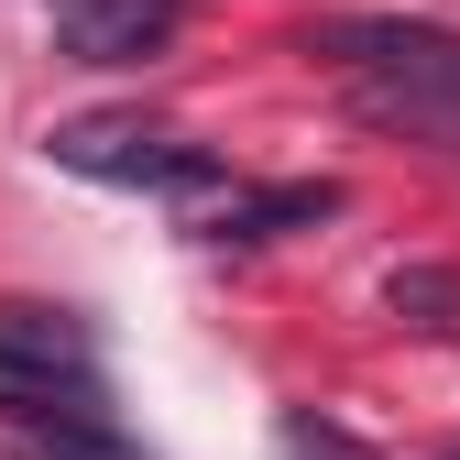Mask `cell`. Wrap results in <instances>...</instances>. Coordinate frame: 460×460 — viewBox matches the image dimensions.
I'll list each match as a JSON object with an SVG mask.
<instances>
[{
	"mask_svg": "<svg viewBox=\"0 0 460 460\" xmlns=\"http://www.w3.org/2000/svg\"><path fill=\"white\" fill-rule=\"evenodd\" d=\"M274 460H384V449L351 438L340 417H318V406H285V417H274Z\"/></svg>",
	"mask_w": 460,
	"mask_h": 460,
	"instance_id": "obj_7",
	"label": "cell"
},
{
	"mask_svg": "<svg viewBox=\"0 0 460 460\" xmlns=\"http://www.w3.org/2000/svg\"><path fill=\"white\" fill-rule=\"evenodd\" d=\"M384 307H394V329H417V340H460V263H394L384 274Z\"/></svg>",
	"mask_w": 460,
	"mask_h": 460,
	"instance_id": "obj_6",
	"label": "cell"
},
{
	"mask_svg": "<svg viewBox=\"0 0 460 460\" xmlns=\"http://www.w3.org/2000/svg\"><path fill=\"white\" fill-rule=\"evenodd\" d=\"M438 460H460V449H438Z\"/></svg>",
	"mask_w": 460,
	"mask_h": 460,
	"instance_id": "obj_8",
	"label": "cell"
},
{
	"mask_svg": "<svg viewBox=\"0 0 460 460\" xmlns=\"http://www.w3.org/2000/svg\"><path fill=\"white\" fill-rule=\"evenodd\" d=\"M187 22V0H55L44 33L66 66H143V55H164Z\"/></svg>",
	"mask_w": 460,
	"mask_h": 460,
	"instance_id": "obj_3",
	"label": "cell"
},
{
	"mask_svg": "<svg viewBox=\"0 0 460 460\" xmlns=\"http://www.w3.org/2000/svg\"><path fill=\"white\" fill-rule=\"evenodd\" d=\"M44 154L66 164V176H88V187H143L164 208H187V198H208L230 176V164L208 143H187L164 110H77V121L44 132Z\"/></svg>",
	"mask_w": 460,
	"mask_h": 460,
	"instance_id": "obj_2",
	"label": "cell"
},
{
	"mask_svg": "<svg viewBox=\"0 0 460 460\" xmlns=\"http://www.w3.org/2000/svg\"><path fill=\"white\" fill-rule=\"evenodd\" d=\"M0 460H154L121 417H44V428H0Z\"/></svg>",
	"mask_w": 460,
	"mask_h": 460,
	"instance_id": "obj_5",
	"label": "cell"
},
{
	"mask_svg": "<svg viewBox=\"0 0 460 460\" xmlns=\"http://www.w3.org/2000/svg\"><path fill=\"white\" fill-rule=\"evenodd\" d=\"M0 373H33V384H77L99 373V329L55 296H0Z\"/></svg>",
	"mask_w": 460,
	"mask_h": 460,
	"instance_id": "obj_4",
	"label": "cell"
},
{
	"mask_svg": "<svg viewBox=\"0 0 460 460\" xmlns=\"http://www.w3.org/2000/svg\"><path fill=\"white\" fill-rule=\"evenodd\" d=\"M307 55L340 77V99H351L373 132H406L428 154H460V33L449 22L351 12V22H318Z\"/></svg>",
	"mask_w": 460,
	"mask_h": 460,
	"instance_id": "obj_1",
	"label": "cell"
}]
</instances>
